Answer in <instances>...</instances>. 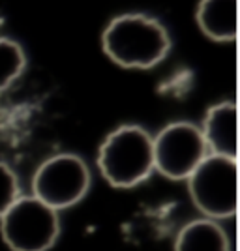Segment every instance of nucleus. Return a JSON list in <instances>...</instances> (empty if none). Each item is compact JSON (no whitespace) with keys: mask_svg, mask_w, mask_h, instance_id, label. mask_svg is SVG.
<instances>
[{"mask_svg":"<svg viewBox=\"0 0 240 251\" xmlns=\"http://www.w3.org/2000/svg\"><path fill=\"white\" fill-rule=\"evenodd\" d=\"M105 54L130 70H148L160 64L171 49L167 30L143 13H126L109 23L102 36Z\"/></svg>","mask_w":240,"mask_h":251,"instance_id":"nucleus-1","label":"nucleus"},{"mask_svg":"<svg viewBox=\"0 0 240 251\" xmlns=\"http://www.w3.org/2000/svg\"><path fill=\"white\" fill-rule=\"evenodd\" d=\"M98 169L113 188H133L154 171L152 137L141 126H120L102 143Z\"/></svg>","mask_w":240,"mask_h":251,"instance_id":"nucleus-2","label":"nucleus"},{"mask_svg":"<svg viewBox=\"0 0 240 251\" xmlns=\"http://www.w3.org/2000/svg\"><path fill=\"white\" fill-rule=\"evenodd\" d=\"M58 232L56 212L32 195H21L0 218V234L13 251H47Z\"/></svg>","mask_w":240,"mask_h":251,"instance_id":"nucleus-3","label":"nucleus"},{"mask_svg":"<svg viewBox=\"0 0 240 251\" xmlns=\"http://www.w3.org/2000/svg\"><path fill=\"white\" fill-rule=\"evenodd\" d=\"M193 204L209 220H225L237 214V159L207 156L188 178Z\"/></svg>","mask_w":240,"mask_h":251,"instance_id":"nucleus-4","label":"nucleus"},{"mask_svg":"<svg viewBox=\"0 0 240 251\" xmlns=\"http://www.w3.org/2000/svg\"><path fill=\"white\" fill-rule=\"evenodd\" d=\"M90 171L75 154H56L43 161L32 180V197L54 212L70 208L86 195Z\"/></svg>","mask_w":240,"mask_h":251,"instance_id":"nucleus-5","label":"nucleus"},{"mask_svg":"<svg viewBox=\"0 0 240 251\" xmlns=\"http://www.w3.org/2000/svg\"><path fill=\"white\" fill-rule=\"evenodd\" d=\"M154 169L171 180H188L209 156L201 129L191 122H173L152 137Z\"/></svg>","mask_w":240,"mask_h":251,"instance_id":"nucleus-6","label":"nucleus"},{"mask_svg":"<svg viewBox=\"0 0 240 251\" xmlns=\"http://www.w3.org/2000/svg\"><path fill=\"white\" fill-rule=\"evenodd\" d=\"M199 129L210 156L237 159V105L233 101L210 107Z\"/></svg>","mask_w":240,"mask_h":251,"instance_id":"nucleus-7","label":"nucleus"},{"mask_svg":"<svg viewBox=\"0 0 240 251\" xmlns=\"http://www.w3.org/2000/svg\"><path fill=\"white\" fill-rule=\"evenodd\" d=\"M197 23L203 34L216 42L237 38V0H205L197 8Z\"/></svg>","mask_w":240,"mask_h":251,"instance_id":"nucleus-8","label":"nucleus"},{"mask_svg":"<svg viewBox=\"0 0 240 251\" xmlns=\"http://www.w3.org/2000/svg\"><path fill=\"white\" fill-rule=\"evenodd\" d=\"M175 251H231V244L229 236L216 221L195 220L180 229Z\"/></svg>","mask_w":240,"mask_h":251,"instance_id":"nucleus-9","label":"nucleus"},{"mask_svg":"<svg viewBox=\"0 0 240 251\" xmlns=\"http://www.w3.org/2000/svg\"><path fill=\"white\" fill-rule=\"evenodd\" d=\"M27 56L23 47L13 40L0 38V92H4L25 70Z\"/></svg>","mask_w":240,"mask_h":251,"instance_id":"nucleus-10","label":"nucleus"},{"mask_svg":"<svg viewBox=\"0 0 240 251\" xmlns=\"http://www.w3.org/2000/svg\"><path fill=\"white\" fill-rule=\"evenodd\" d=\"M19 197H21V188L15 173L4 161H0V218Z\"/></svg>","mask_w":240,"mask_h":251,"instance_id":"nucleus-11","label":"nucleus"}]
</instances>
